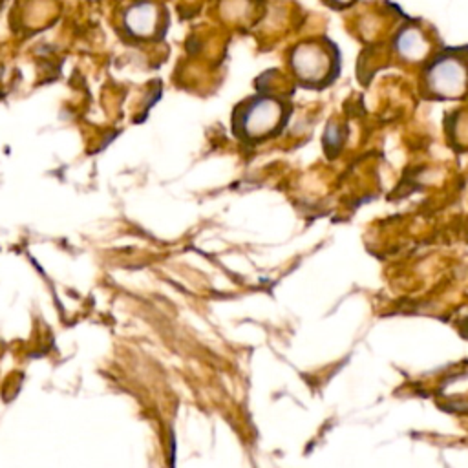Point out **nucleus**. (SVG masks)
Here are the masks:
<instances>
[{"instance_id": "1", "label": "nucleus", "mask_w": 468, "mask_h": 468, "mask_svg": "<svg viewBox=\"0 0 468 468\" xmlns=\"http://www.w3.org/2000/svg\"><path fill=\"white\" fill-rule=\"evenodd\" d=\"M426 86L435 97L457 99L468 91V64L457 55H441L426 69Z\"/></svg>"}, {"instance_id": "2", "label": "nucleus", "mask_w": 468, "mask_h": 468, "mask_svg": "<svg viewBox=\"0 0 468 468\" xmlns=\"http://www.w3.org/2000/svg\"><path fill=\"white\" fill-rule=\"evenodd\" d=\"M282 117V106L274 99H258L243 112L241 128L250 137H260L271 132Z\"/></svg>"}, {"instance_id": "3", "label": "nucleus", "mask_w": 468, "mask_h": 468, "mask_svg": "<svg viewBox=\"0 0 468 468\" xmlns=\"http://www.w3.org/2000/svg\"><path fill=\"white\" fill-rule=\"evenodd\" d=\"M159 20H161V13L155 4L137 2L128 7L122 22L130 35H133L137 38H146L157 31Z\"/></svg>"}, {"instance_id": "4", "label": "nucleus", "mask_w": 468, "mask_h": 468, "mask_svg": "<svg viewBox=\"0 0 468 468\" xmlns=\"http://www.w3.org/2000/svg\"><path fill=\"white\" fill-rule=\"evenodd\" d=\"M292 64L298 75L302 77H320L325 69V55L324 51L314 44H302L296 48Z\"/></svg>"}, {"instance_id": "5", "label": "nucleus", "mask_w": 468, "mask_h": 468, "mask_svg": "<svg viewBox=\"0 0 468 468\" xmlns=\"http://www.w3.org/2000/svg\"><path fill=\"white\" fill-rule=\"evenodd\" d=\"M397 51L402 58L406 60H422L428 55L430 44L426 40V37L415 29V27H406L399 33L397 37Z\"/></svg>"}, {"instance_id": "6", "label": "nucleus", "mask_w": 468, "mask_h": 468, "mask_svg": "<svg viewBox=\"0 0 468 468\" xmlns=\"http://www.w3.org/2000/svg\"><path fill=\"white\" fill-rule=\"evenodd\" d=\"M333 2H340V4H347V2H351V0H333Z\"/></svg>"}, {"instance_id": "7", "label": "nucleus", "mask_w": 468, "mask_h": 468, "mask_svg": "<svg viewBox=\"0 0 468 468\" xmlns=\"http://www.w3.org/2000/svg\"><path fill=\"white\" fill-rule=\"evenodd\" d=\"M0 2H2V0H0Z\"/></svg>"}]
</instances>
